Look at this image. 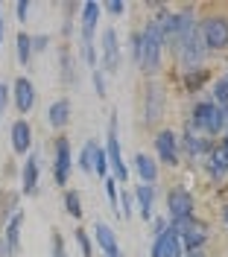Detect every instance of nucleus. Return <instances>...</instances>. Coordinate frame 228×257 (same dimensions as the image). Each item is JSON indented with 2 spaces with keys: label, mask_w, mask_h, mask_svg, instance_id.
<instances>
[{
  "label": "nucleus",
  "mask_w": 228,
  "mask_h": 257,
  "mask_svg": "<svg viewBox=\"0 0 228 257\" xmlns=\"http://www.w3.org/2000/svg\"><path fill=\"white\" fill-rule=\"evenodd\" d=\"M161 50H164L161 30H158L155 21H149L141 32V62H138V67H144L147 73H155L161 67Z\"/></svg>",
  "instance_id": "f257e3e1"
},
{
  "label": "nucleus",
  "mask_w": 228,
  "mask_h": 257,
  "mask_svg": "<svg viewBox=\"0 0 228 257\" xmlns=\"http://www.w3.org/2000/svg\"><path fill=\"white\" fill-rule=\"evenodd\" d=\"M225 111L216 108L213 102H196L193 108V117H190V126L196 132H205V135H219L225 128Z\"/></svg>",
  "instance_id": "f03ea898"
},
{
  "label": "nucleus",
  "mask_w": 228,
  "mask_h": 257,
  "mask_svg": "<svg viewBox=\"0 0 228 257\" xmlns=\"http://www.w3.org/2000/svg\"><path fill=\"white\" fill-rule=\"evenodd\" d=\"M70 173H73V149H70V141L65 135H59L53 144V181H56V187H65L70 181Z\"/></svg>",
  "instance_id": "7ed1b4c3"
},
{
  "label": "nucleus",
  "mask_w": 228,
  "mask_h": 257,
  "mask_svg": "<svg viewBox=\"0 0 228 257\" xmlns=\"http://www.w3.org/2000/svg\"><path fill=\"white\" fill-rule=\"evenodd\" d=\"M105 158H108V167L114 170V181L117 184H126L129 181V167L123 161V152H120V138H117V117H111V126H108V138H105Z\"/></svg>",
  "instance_id": "20e7f679"
},
{
  "label": "nucleus",
  "mask_w": 228,
  "mask_h": 257,
  "mask_svg": "<svg viewBox=\"0 0 228 257\" xmlns=\"http://www.w3.org/2000/svg\"><path fill=\"white\" fill-rule=\"evenodd\" d=\"M202 41L205 50H225L228 47V18L225 15H211L202 21Z\"/></svg>",
  "instance_id": "39448f33"
},
{
  "label": "nucleus",
  "mask_w": 228,
  "mask_h": 257,
  "mask_svg": "<svg viewBox=\"0 0 228 257\" xmlns=\"http://www.w3.org/2000/svg\"><path fill=\"white\" fill-rule=\"evenodd\" d=\"M193 210H196L193 193L184 190V187L170 190V196H167V213H170V222H184V219H193Z\"/></svg>",
  "instance_id": "423d86ee"
},
{
  "label": "nucleus",
  "mask_w": 228,
  "mask_h": 257,
  "mask_svg": "<svg viewBox=\"0 0 228 257\" xmlns=\"http://www.w3.org/2000/svg\"><path fill=\"white\" fill-rule=\"evenodd\" d=\"M205 56H208V50H205V41H202V35H199V27H196V30L179 44L181 67H184V70H196L199 64L205 62Z\"/></svg>",
  "instance_id": "0eeeda50"
},
{
  "label": "nucleus",
  "mask_w": 228,
  "mask_h": 257,
  "mask_svg": "<svg viewBox=\"0 0 228 257\" xmlns=\"http://www.w3.org/2000/svg\"><path fill=\"white\" fill-rule=\"evenodd\" d=\"M155 152H158L161 164L176 167V164H179V135H176L173 128L158 132V135H155Z\"/></svg>",
  "instance_id": "6e6552de"
},
{
  "label": "nucleus",
  "mask_w": 228,
  "mask_h": 257,
  "mask_svg": "<svg viewBox=\"0 0 228 257\" xmlns=\"http://www.w3.org/2000/svg\"><path fill=\"white\" fill-rule=\"evenodd\" d=\"M102 67L108 73L120 70V44H117V32L111 27L102 30Z\"/></svg>",
  "instance_id": "1a4fd4ad"
},
{
  "label": "nucleus",
  "mask_w": 228,
  "mask_h": 257,
  "mask_svg": "<svg viewBox=\"0 0 228 257\" xmlns=\"http://www.w3.org/2000/svg\"><path fill=\"white\" fill-rule=\"evenodd\" d=\"M12 102H15V108L21 114H30L35 105V88L33 82L27 79V76H18L15 85H12Z\"/></svg>",
  "instance_id": "9d476101"
},
{
  "label": "nucleus",
  "mask_w": 228,
  "mask_h": 257,
  "mask_svg": "<svg viewBox=\"0 0 228 257\" xmlns=\"http://www.w3.org/2000/svg\"><path fill=\"white\" fill-rule=\"evenodd\" d=\"M38 178H41V161H38V155H27V161H24V170H21V193L24 196H33L35 190H38Z\"/></svg>",
  "instance_id": "9b49d317"
},
{
  "label": "nucleus",
  "mask_w": 228,
  "mask_h": 257,
  "mask_svg": "<svg viewBox=\"0 0 228 257\" xmlns=\"http://www.w3.org/2000/svg\"><path fill=\"white\" fill-rule=\"evenodd\" d=\"M149 257H184V248H181V240L167 228L161 237H155L152 242V254Z\"/></svg>",
  "instance_id": "f8f14e48"
},
{
  "label": "nucleus",
  "mask_w": 228,
  "mask_h": 257,
  "mask_svg": "<svg viewBox=\"0 0 228 257\" xmlns=\"http://www.w3.org/2000/svg\"><path fill=\"white\" fill-rule=\"evenodd\" d=\"M9 141H12V149L18 155H27L33 149V126L27 120H15L9 128Z\"/></svg>",
  "instance_id": "ddd939ff"
},
{
  "label": "nucleus",
  "mask_w": 228,
  "mask_h": 257,
  "mask_svg": "<svg viewBox=\"0 0 228 257\" xmlns=\"http://www.w3.org/2000/svg\"><path fill=\"white\" fill-rule=\"evenodd\" d=\"M21 228H24V210H15L6 219V228H3V242L9 248V254H18L21 251Z\"/></svg>",
  "instance_id": "4468645a"
},
{
  "label": "nucleus",
  "mask_w": 228,
  "mask_h": 257,
  "mask_svg": "<svg viewBox=\"0 0 228 257\" xmlns=\"http://www.w3.org/2000/svg\"><path fill=\"white\" fill-rule=\"evenodd\" d=\"M99 3L88 0L82 3V15H79V27H82V41H94V32H97V21H99Z\"/></svg>",
  "instance_id": "2eb2a0df"
},
{
  "label": "nucleus",
  "mask_w": 228,
  "mask_h": 257,
  "mask_svg": "<svg viewBox=\"0 0 228 257\" xmlns=\"http://www.w3.org/2000/svg\"><path fill=\"white\" fill-rule=\"evenodd\" d=\"M94 240H97V245L102 248V254H105V257H123V254H120V242H117L114 231L105 222L94 225Z\"/></svg>",
  "instance_id": "dca6fc26"
},
{
  "label": "nucleus",
  "mask_w": 228,
  "mask_h": 257,
  "mask_svg": "<svg viewBox=\"0 0 228 257\" xmlns=\"http://www.w3.org/2000/svg\"><path fill=\"white\" fill-rule=\"evenodd\" d=\"M70 114H73V105H70V99H56V102H50V108H47V123L56 132H62V128L70 123Z\"/></svg>",
  "instance_id": "f3484780"
},
{
  "label": "nucleus",
  "mask_w": 228,
  "mask_h": 257,
  "mask_svg": "<svg viewBox=\"0 0 228 257\" xmlns=\"http://www.w3.org/2000/svg\"><path fill=\"white\" fill-rule=\"evenodd\" d=\"M179 240H181V248H184V251H202V245L208 240V231H205L202 222H190V228L181 234Z\"/></svg>",
  "instance_id": "a211bd4d"
},
{
  "label": "nucleus",
  "mask_w": 228,
  "mask_h": 257,
  "mask_svg": "<svg viewBox=\"0 0 228 257\" xmlns=\"http://www.w3.org/2000/svg\"><path fill=\"white\" fill-rule=\"evenodd\" d=\"M144 111H147V123H155V120L164 114V91H161V85H149L147 88Z\"/></svg>",
  "instance_id": "6ab92c4d"
},
{
  "label": "nucleus",
  "mask_w": 228,
  "mask_h": 257,
  "mask_svg": "<svg viewBox=\"0 0 228 257\" xmlns=\"http://www.w3.org/2000/svg\"><path fill=\"white\" fill-rule=\"evenodd\" d=\"M135 196H138V208H141V216H144V219L149 222V219L155 216V187H149V184H138Z\"/></svg>",
  "instance_id": "aec40b11"
},
{
  "label": "nucleus",
  "mask_w": 228,
  "mask_h": 257,
  "mask_svg": "<svg viewBox=\"0 0 228 257\" xmlns=\"http://www.w3.org/2000/svg\"><path fill=\"white\" fill-rule=\"evenodd\" d=\"M135 170H138L141 181H144V184H149V187L158 181V164L149 158V155H144V152H141V155H135Z\"/></svg>",
  "instance_id": "412c9836"
},
{
  "label": "nucleus",
  "mask_w": 228,
  "mask_h": 257,
  "mask_svg": "<svg viewBox=\"0 0 228 257\" xmlns=\"http://www.w3.org/2000/svg\"><path fill=\"white\" fill-rule=\"evenodd\" d=\"M211 176L213 178H222L228 173V149L225 146H219V149H211Z\"/></svg>",
  "instance_id": "4be33fe9"
},
{
  "label": "nucleus",
  "mask_w": 228,
  "mask_h": 257,
  "mask_svg": "<svg viewBox=\"0 0 228 257\" xmlns=\"http://www.w3.org/2000/svg\"><path fill=\"white\" fill-rule=\"evenodd\" d=\"M15 44H18V62L30 64V59H33V35H27V32H18L15 35Z\"/></svg>",
  "instance_id": "5701e85b"
},
{
  "label": "nucleus",
  "mask_w": 228,
  "mask_h": 257,
  "mask_svg": "<svg viewBox=\"0 0 228 257\" xmlns=\"http://www.w3.org/2000/svg\"><path fill=\"white\" fill-rule=\"evenodd\" d=\"M97 141H88V144L82 146L79 152V170L82 173H94V152H97Z\"/></svg>",
  "instance_id": "b1692460"
},
{
  "label": "nucleus",
  "mask_w": 228,
  "mask_h": 257,
  "mask_svg": "<svg viewBox=\"0 0 228 257\" xmlns=\"http://www.w3.org/2000/svg\"><path fill=\"white\" fill-rule=\"evenodd\" d=\"M184 149H187V155H190V158H196V155H205V152H211L208 141H205V138H193V135H187V138H184Z\"/></svg>",
  "instance_id": "393cba45"
},
{
  "label": "nucleus",
  "mask_w": 228,
  "mask_h": 257,
  "mask_svg": "<svg viewBox=\"0 0 228 257\" xmlns=\"http://www.w3.org/2000/svg\"><path fill=\"white\" fill-rule=\"evenodd\" d=\"M65 208H67V213H70L73 219H79L82 216V196H79V190H65Z\"/></svg>",
  "instance_id": "a878e982"
},
{
  "label": "nucleus",
  "mask_w": 228,
  "mask_h": 257,
  "mask_svg": "<svg viewBox=\"0 0 228 257\" xmlns=\"http://www.w3.org/2000/svg\"><path fill=\"white\" fill-rule=\"evenodd\" d=\"M73 240H76V245H79V254H82V257H94V245H91V237H88L82 228H76V231H73Z\"/></svg>",
  "instance_id": "bb28decb"
},
{
  "label": "nucleus",
  "mask_w": 228,
  "mask_h": 257,
  "mask_svg": "<svg viewBox=\"0 0 228 257\" xmlns=\"http://www.w3.org/2000/svg\"><path fill=\"white\" fill-rule=\"evenodd\" d=\"M94 173L102 178H108V158H105V149L97 146V152H94Z\"/></svg>",
  "instance_id": "cd10ccee"
},
{
  "label": "nucleus",
  "mask_w": 228,
  "mask_h": 257,
  "mask_svg": "<svg viewBox=\"0 0 228 257\" xmlns=\"http://www.w3.org/2000/svg\"><path fill=\"white\" fill-rule=\"evenodd\" d=\"M117 205H120V208H117V213L129 219V216H132V193L126 190V187H123V190L117 193Z\"/></svg>",
  "instance_id": "c85d7f7f"
},
{
  "label": "nucleus",
  "mask_w": 228,
  "mask_h": 257,
  "mask_svg": "<svg viewBox=\"0 0 228 257\" xmlns=\"http://www.w3.org/2000/svg\"><path fill=\"white\" fill-rule=\"evenodd\" d=\"M213 99H216V102H213L216 108H225V111H228V88H225V82H222V79L213 85Z\"/></svg>",
  "instance_id": "c756f323"
},
{
  "label": "nucleus",
  "mask_w": 228,
  "mask_h": 257,
  "mask_svg": "<svg viewBox=\"0 0 228 257\" xmlns=\"http://www.w3.org/2000/svg\"><path fill=\"white\" fill-rule=\"evenodd\" d=\"M82 59H85V64L91 70H97V47H94V41H82Z\"/></svg>",
  "instance_id": "7c9ffc66"
},
{
  "label": "nucleus",
  "mask_w": 228,
  "mask_h": 257,
  "mask_svg": "<svg viewBox=\"0 0 228 257\" xmlns=\"http://www.w3.org/2000/svg\"><path fill=\"white\" fill-rule=\"evenodd\" d=\"M62 79L70 85L73 82V56L70 53H62Z\"/></svg>",
  "instance_id": "2f4dec72"
},
{
  "label": "nucleus",
  "mask_w": 228,
  "mask_h": 257,
  "mask_svg": "<svg viewBox=\"0 0 228 257\" xmlns=\"http://www.w3.org/2000/svg\"><path fill=\"white\" fill-rule=\"evenodd\" d=\"M50 248H53V257H67L65 240H62V234H59V231H53V237H50Z\"/></svg>",
  "instance_id": "473e14b6"
},
{
  "label": "nucleus",
  "mask_w": 228,
  "mask_h": 257,
  "mask_svg": "<svg viewBox=\"0 0 228 257\" xmlns=\"http://www.w3.org/2000/svg\"><path fill=\"white\" fill-rule=\"evenodd\" d=\"M91 79H94V88H97L99 96H105V79H102V70H91Z\"/></svg>",
  "instance_id": "72a5a7b5"
},
{
  "label": "nucleus",
  "mask_w": 228,
  "mask_h": 257,
  "mask_svg": "<svg viewBox=\"0 0 228 257\" xmlns=\"http://www.w3.org/2000/svg\"><path fill=\"white\" fill-rule=\"evenodd\" d=\"M9 96H12V91H9V85H6V82H0V117H3V111H6V105H9Z\"/></svg>",
  "instance_id": "f704fd0d"
},
{
  "label": "nucleus",
  "mask_w": 228,
  "mask_h": 257,
  "mask_svg": "<svg viewBox=\"0 0 228 257\" xmlns=\"http://www.w3.org/2000/svg\"><path fill=\"white\" fill-rule=\"evenodd\" d=\"M102 184H105V193H108V202L117 208V181H114V178H105Z\"/></svg>",
  "instance_id": "c9c22d12"
},
{
  "label": "nucleus",
  "mask_w": 228,
  "mask_h": 257,
  "mask_svg": "<svg viewBox=\"0 0 228 257\" xmlns=\"http://www.w3.org/2000/svg\"><path fill=\"white\" fill-rule=\"evenodd\" d=\"M50 44V35H35L33 38V53H44Z\"/></svg>",
  "instance_id": "e433bc0d"
},
{
  "label": "nucleus",
  "mask_w": 228,
  "mask_h": 257,
  "mask_svg": "<svg viewBox=\"0 0 228 257\" xmlns=\"http://www.w3.org/2000/svg\"><path fill=\"white\" fill-rule=\"evenodd\" d=\"M15 12H18V21H21V24H27V18H30V3H27V0H21V3L15 6Z\"/></svg>",
  "instance_id": "4c0bfd02"
},
{
  "label": "nucleus",
  "mask_w": 228,
  "mask_h": 257,
  "mask_svg": "<svg viewBox=\"0 0 228 257\" xmlns=\"http://www.w3.org/2000/svg\"><path fill=\"white\" fill-rule=\"evenodd\" d=\"M132 59H135V64L141 62V32L132 35Z\"/></svg>",
  "instance_id": "58836bf2"
},
{
  "label": "nucleus",
  "mask_w": 228,
  "mask_h": 257,
  "mask_svg": "<svg viewBox=\"0 0 228 257\" xmlns=\"http://www.w3.org/2000/svg\"><path fill=\"white\" fill-rule=\"evenodd\" d=\"M105 12H108V15H123V12H126V6H123V3H117V0H114V3H105Z\"/></svg>",
  "instance_id": "ea45409f"
},
{
  "label": "nucleus",
  "mask_w": 228,
  "mask_h": 257,
  "mask_svg": "<svg viewBox=\"0 0 228 257\" xmlns=\"http://www.w3.org/2000/svg\"><path fill=\"white\" fill-rule=\"evenodd\" d=\"M164 231H167V219H155V222H152V234H155V237H161Z\"/></svg>",
  "instance_id": "a19ab883"
},
{
  "label": "nucleus",
  "mask_w": 228,
  "mask_h": 257,
  "mask_svg": "<svg viewBox=\"0 0 228 257\" xmlns=\"http://www.w3.org/2000/svg\"><path fill=\"white\" fill-rule=\"evenodd\" d=\"M0 257H12L9 254V248H6V242H3V237H0Z\"/></svg>",
  "instance_id": "79ce46f5"
},
{
  "label": "nucleus",
  "mask_w": 228,
  "mask_h": 257,
  "mask_svg": "<svg viewBox=\"0 0 228 257\" xmlns=\"http://www.w3.org/2000/svg\"><path fill=\"white\" fill-rule=\"evenodd\" d=\"M0 47H3V9H0Z\"/></svg>",
  "instance_id": "37998d69"
},
{
  "label": "nucleus",
  "mask_w": 228,
  "mask_h": 257,
  "mask_svg": "<svg viewBox=\"0 0 228 257\" xmlns=\"http://www.w3.org/2000/svg\"><path fill=\"white\" fill-rule=\"evenodd\" d=\"M184 257H205V251H187Z\"/></svg>",
  "instance_id": "c03bdc74"
},
{
  "label": "nucleus",
  "mask_w": 228,
  "mask_h": 257,
  "mask_svg": "<svg viewBox=\"0 0 228 257\" xmlns=\"http://www.w3.org/2000/svg\"><path fill=\"white\" fill-rule=\"evenodd\" d=\"M222 222H225V228H228V205L222 208Z\"/></svg>",
  "instance_id": "a18cd8bd"
},
{
  "label": "nucleus",
  "mask_w": 228,
  "mask_h": 257,
  "mask_svg": "<svg viewBox=\"0 0 228 257\" xmlns=\"http://www.w3.org/2000/svg\"><path fill=\"white\" fill-rule=\"evenodd\" d=\"M222 146H225V149H228V132H225V144H222Z\"/></svg>",
  "instance_id": "49530a36"
},
{
  "label": "nucleus",
  "mask_w": 228,
  "mask_h": 257,
  "mask_svg": "<svg viewBox=\"0 0 228 257\" xmlns=\"http://www.w3.org/2000/svg\"><path fill=\"white\" fill-rule=\"evenodd\" d=\"M222 82H225V88H228V76H225V79H222Z\"/></svg>",
  "instance_id": "de8ad7c7"
}]
</instances>
